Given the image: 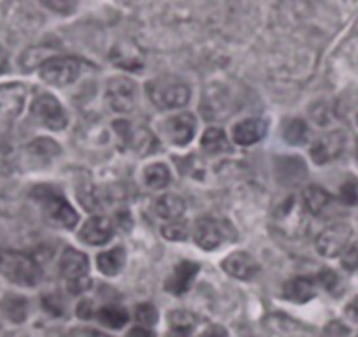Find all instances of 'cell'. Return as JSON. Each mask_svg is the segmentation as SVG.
Wrapping results in <instances>:
<instances>
[{"instance_id":"cell-1","label":"cell","mask_w":358,"mask_h":337,"mask_svg":"<svg viewBox=\"0 0 358 337\" xmlns=\"http://www.w3.org/2000/svg\"><path fill=\"white\" fill-rule=\"evenodd\" d=\"M0 274L20 287H36L43 278L41 266L27 253L0 250Z\"/></svg>"},{"instance_id":"cell-2","label":"cell","mask_w":358,"mask_h":337,"mask_svg":"<svg viewBox=\"0 0 358 337\" xmlns=\"http://www.w3.org/2000/svg\"><path fill=\"white\" fill-rule=\"evenodd\" d=\"M32 197L39 202L44 216L53 225L62 227V229H72L78 223V213L62 197L60 192L55 190V188L41 185V187L34 188Z\"/></svg>"},{"instance_id":"cell-3","label":"cell","mask_w":358,"mask_h":337,"mask_svg":"<svg viewBox=\"0 0 358 337\" xmlns=\"http://www.w3.org/2000/svg\"><path fill=\"white\" fill-rule=\"evenodd\" d=\"M146 92L150 101L160 109L183 108L190 99V88L172 76H162L150 81L146 85Z\"/></svg>"},{"instance_id":"cell-4","label":"cell","mask_w":358,"mask_h":337,"mask_svg":"<svg viewBox=\"0 0 358 337\" xmlns=\"http://www.w3.org/2000/svg\"><path fill=\"white\" fill-rule=\"evenodd\" d=\"M29 88L23 83L0 85V129H8L22 115Z\"/></svg>"},{"instance_id":"cell-5","label":"cell","mask_w":358,"mask_h":337,"mask_svg":"<svg viewBox=\"0 0 358 337\" xmlns=\"http://www.w3.org/2000/svg\"><path fill=\"white\" fill-rule=\"evenodd\" d=\"M351 236H353V229H351L350 223H334L316 237V250L325 259L339 257L350 246Z\"/></svg>"},{"instance_id":"cell-6","label":"cell","mask_w":358,"mask_h":337,"mask_svg":"<svg viewBox=\"0 0 358 337\" xmlns=\"http://www.w3.org/2000/svg\"><path fill=\"white\" fill-rule=\"evenodd\" d=\"M81 65L72 57H53L48 58L39 67L41 78L53 87H65L78 79Z\"/></svg>"},{"instance_id":"cell-7","label":"cell","mask_w":358,"mask_h":337,"mask_svg":"<svg viewBox=\"0 0 358 337\" xmlns=\"http://www.w3.org/2000/svg\"><path fill=\"white\" fill-rule=\"evenodd\" d=\"M108 101L116 113H132L137 102V87L132 79L125 76L109 79Z\"/></svg>"},{"instance_id":"cell-8","label":"cell","mask_w":358,"mask_h":337,"mask_svg":"<svg viewBox=\"0 0 358 337\" xmlns=\"http://www.w3.org/2000/svg\"><path fill=\"white\" fill-rule=\"evenodd\" d=\"M32 113L44 127L51 130H62L67 127V115L60 102L50 94H43L36 97L32 104Z\"/></svg>"},{"instance_id":"cell-9","label":"cell","mask_w":358,"mask_h":337,"mask_svg":"<svg viewBox=\"0 0 358 337\" xmlns=\"http://www.w3.org/2000/svg\"><path fill=\"white\" fill-rule=\"evenodd\" d=\"M227 230H230V227L218 220L201 218L194 227V239L202 250L213 251L225 244Z\"/></svg>"},{"instance_id":"cell-10","label":"cell","mask_w":358,"mask_h":337,"mask_svg":"<svg viewBox=\"0 0 358 337\" xmlns=\"http://www.w3.org/2000/svg\"><path fill=\"white\" fill-rule=\"evenodd\" d=\"M346 134L343 130H334V132L327 134L322 139L316 141L311 148V158L315 164L323 165L329 162L336 160L343 150L346 148Z\"/></svg>"},{"instance_id":"cell-11","label":"cell","mask_w":358,"mask_h":337,"mask_svg":"<svg viewBox=\"0 0 358 337\" xmlns=\"http://www.w3.org/2000/svg\"><path fill=\"white\" fill-rule=\"evenodd\" d=\"M195 125H197V122H195L194 115L181 113V115L172 116L165 122L164 132L174 146H187L195 136Z\"/></svg>"},{"instance_id":"cell-12","label":"cell","mask_w":358,"mask_h":337,"mask_svg":"<svg viewBox=\"0 0 358 337\" xmlns=\"http://www.w3.org/2000/svg\"><path fill=\"white\" fill-rule=\"evenodd\" d=\"M115 234V225L106 216H92L79 230V239L90 246H102L109 243Z\"/></svg>"},{"instance_id":"cell-13","label":"cell","mask_w":358,"mask_h":337,"mask_svg":"<svg viewBox=\"0 0 358 337\" xmlns=\"http://www.w3.org/2000/svg\"><path fill=\"white\" fill-rule=\"evenodd\" d=\"M222 267L229 276L243 281L253 280L258 274V271H260V266L257 264V260L250 253H246V251H237V253L229 255L222 262Z\"/></svg>"},{"instance_id":"cell-14","label":"cell","mask_w":358,"mask_h":337,"mask_svg":"<svg viewBox=\"0 0 358 337\" xmlns=\"http://www.w3.org/2000/svg\"><path fill=\"white\" fill-rule=\"evenodd\" d=\"M116 134L125 141L129 146H132L134 150L139 151V153H150L155 150V139L146 129H134L129 122L125 120H116L113 123Z\"/></svg>"},{"instance_id":"cell-15","label":"cell","mask_w":358,"mask_h":337,"mask_svg":"<svg viewBox=\"0 0 358 337\" xmlns=\"http://www.w3.org/2000/svg\"><path fill=\"white\" fill-rule=\"evenodd\" d=\"M88 267L90 264L85 253L74 250V248H67L64 251L60 259V273L67 280V283L88 278Z\"/></svg>"},{"instance_id":"cell-16","label":"cell","mask_w":358,"mask_h":337,"mask_svg":"<svg viewBox=\"0 0 358 337\" xmlns=\"http://www.w3.org/2000/svg\"><path fill=\"white\" fill-rule=\"evenodd\" d=\"M199 273V264L195 262H181L174 269L172 276L165 283V290H169L174 295H183L185 292L190 290L192 283H194L195 276Z\"/></svg>"},{"instance_id":"cell-17","label":"cell","mask_w":358,"mask_h":337,"mask_svg":"<svg viewBox=\"0 0 358 337\" xmlns=\"http://www.w3.org/2000/svg\"><path fill=\"white\" fill-rule=\"evenodd\" d=\"M265 134H267V123L260 118H250L237 123L234 127L232 136L236 144H239V146H251V144L264 139Z\"/></svg>"},{"instance_id":"cell-18","label":"cell","mask_w":358,"mask_h":337,"mask_svg":"<svg viewBox=\"0 0 358 337\" xmlns=\"http://www.w3.org/2000/svg\"><path fill=\"white\" fill-rule=\"evenodd\" d=\"M315 283L309 278H295L283 287V295L287 301L295 304H304L315 297Z\"/></svg>"},{"instance_id":"cell-19","label":"cell","mask_w":358,"mask_h":337,"mask_svg":"<svg viewBox=\"0 0 358 337\" xmlns=\"http://www.w3.org/2000/svg\"><path fill=\"white\" fill-rule=\"evenodd\" d=\"M185 208H187V206H185L183 199L178 197V195L174 194L162 195V197H158L153 204L155 213H157L160 218L169 220V222L181 218L185 213Z\"/></svg>"},{"instance_id":"cell-20","label":"cell","mask_w":358,"mask_h":337,"mask_svg":"<svg viewBox=\"0 0 358 337\" xmlns=\"http://www.w3.org/2000/svg\"><path fill=\"white\" fill-rule=\"evenodd\" d=\"M99 271L106 276H116L125 266V250L123 248H113V250L104 251L97 257Z\"/></svg>"},{"instance_id":"cell-21","label":"cell","mask_w":358,"mask_h":337,"mask_svg":"<svg viewBox=\"0 0 358 337\" xmlns=\"http://www.w3.org/2000/svg\"><path fill=\"white\" fill-rule=\"evenodd\" d=\"M330 204V194L327 190H323L322 187H308L304 190V206L311 215L318 216L322 215L327 209V206Z\"/></svg>"},{"instance_id":"cell-22","label":"cell","mask_w":358,"mask_h":337,"mask_svg":"<svg viewBox=\"0 0 358 337\" xmlns=\"http://www.w3.org/2000/svg\"><path fill=\"white\" fill-rule=\"evenodd\" d=\"M202 150L208 155H222L230 151V144L227 141L225 132L222 129H208L201 141Z\"/></svg>"},{"instance_id":"cell-23","label":"cell","mask_w":358,"mask_h":337,"mask_svg":"<svg viewBox=\"0 0 358 337\" xmlns=\"http://www.w3.org/2000/svg\"><path fill=\"white\" fill-rule=\"evenodd\" d=\"M27 153L39 162H50L60 155V146L48 137H41V139H34L27 146Z\"/></svg>"},{"instance_id":"cell-24","label":"cell","mask_w":358,"mask_h":337,"mask_svg":"<svg viewBox=\"0 0 358 337\" xmlns=\"http://www.w3.org/2000/svg\"><path fill=\"white\" fill-rule=\"evenodd\" d=\"M97 318L102 325L109 327V329H122L129 323V313L118 306H106V308L99 309Z\"/></svg>"},{"instance_id":"cell-25","label":"cell","mask_w":358,"mask_h":337,"mask_svg":"<svg viewBox=\"0 0 358 337\" xmlns=\"http://www.w3.org/2000/svg\"><path fill=\"white\" fill-rule=\"evenodd\" d=\"M0 308H2V313H4L11 322L22 323L25 322L27 318V308H29V304H27V301L23 297H18V295H8V297H4Z\"/></svg>"},{"instance_id":"cell-26","label":"cell","mask_w":358,"mask_h":337,"mask_svg":"<svg viewBox=\"0 0 358 337\" xmlns=\"http://www.w3.org/2000/svg\"><path fill=\"white\" fill-rule=\"evenodd\" d=\"M144 183L153 190H160L171 183V171L165 164H153L144 171Z\"/></svg>"},{"instance_id":"cell-27","label":"cell","mask_w":358,"mask_h":337,"mask_svg":"<svg viewBox=\"0 0 358 337\" xmlns=\"http://www.w3.org/2000/svg\"><path fill=\"white\" fill-rule=\"evenodd\" d=\"M283 137L292 146H302L309 139V129L304 120H292L285 125Z\"/></svg>"},{"instance_id":"cell-28","label":"cell","mask_w":358,"mask_h":337,"mask_svg":"<svg viewBox=\"0 0 358 337\" xmlns=\"http://www.w3.org/2000/svg\"><path fill=\"white\" fill-rule=\"evenodd\" d=\"M172 332L178 337H187L195 327V316L188 311H174L169 316Z\"/></svg>"},{"instance_id":"cell-29","label":"cell","mask_w":358,"mask_h":337,"mask_svg":"<svg viewBox=\"0 0 358 337\" xmlns=\"http://www.w3.org/2000/svg\"><path fill=\"white\" fill-rule=\"evenodd\" d=\"M162 236L169 241H185L188 237L187 223L172 220V222L165 223V225L162 227Z\"/></svg>"},{"instance_id":"cell-30","label":"cell","mask_w":358,"mask_h":337,"mask_svg":"<svg viewBox=\"0 0 358 337\" xmlns=\"http://www.w3.org/2000/svg\"><path fill=\"white\" fill-rule=\"evenodd\" d=\"M136 320L143 327H153L158 322V313L155 306L151 304H141L136 309Z\"/></svg>"},{"instance_id":"cell-31","label":"cell","mask_w":358,"mask_h":337,"mask_svg":"<svg viewBox=\"0 0 358 337\" xmlns=\"http://www.w3.org/2000/svg\"><path fill=\"white\" fill-rule=\"evenodd\" d=\"M50 11L58 13V15H71L78 8V0H41Z\"/></svg>"},{"instance_id":"cell-32","label":"cell","mask_w":358,"mask_h":337,"mask_svg":"<svg viewBox=\"0 0 358 337\" xmlns=\"http://www.w3.org/2000/svg\"><path fill=\"white\" fill-rule=\"evenodd\" d=\"M78 195H79V202H81V204L85 206L88 211L99 208V199H101V197H97V192H95L92 187L79 188Z\"/></svg>"},{"instance_id":"cell-33","label":"cell","mask_w":358,"mask_h":337,"mask_svg":"<svg viewBox=\"0 0 358 337\" xmlns=\"http://www.w3.org/2000/svg\"><path fill=\"white\" fill-rule=\"evenodd\" d=\"M341 264H343L344 269L348 271L358 269V244L346 248V251H344L343 257H341Z\"/></svg>"},{"instance_id":"cell-34","label":"cell","mask_w":358,"mask_h":337,"mask_svg":"<svg viewBox=\"0 0 358 337\" xmlns=\"http://www.w3.org/2000/svg\"><path fill=\"white\" fill-rule=\"evenodd\" d=\"M341 201L344 204H357L358 202V190H357V185L355 183H344V187L341 188Z\"/></svg>"},{"instance_id":"cell-35","label":"cell","mask_w":358,"mask_h":337,"mask_svg":"<svg viewBox=\"0 0 358 337\" xmlns=\"http://www.w3.org/2000/svg\"><path fill=\"white\" fill-rule=\"evenodd\" d=\"M90 287H92V281H90V278H83V280L71 281V283H67V290L71 292L72 295L85 294Z\"/></svg>"},{"instance_id":"cell-36","label":"cell","mask_w":358,"mask_h":337,"mask_svg":"<svg viewBox=\"0 0 358 337\" xmlns=\"http://www.w3.org/2000/svg\"><path fill=\"white\" fill-rule=\"evenodd\" d=\"M43 304L44 308L50 313H53V315H62V302L57 295H46V297L43 299Z\"/></svg>"},{"instance_id":"cell-37","label":"cell","mask_w":358,"mask_h":337,"mask_svg":"<svg viewBox=\"0 0 358 337\" xmlns=\"http://www.w3.org/2000/svg\"><path fill=\"white\" fill-rule=\"evenodd\" d=\"M320 285L327 288V290H334V287L337 285V276L332 273V271H323L322 274L318 276Z\"/></svg>"},{"instance_id":"cell-38","label":"cell","mask_w":358,"mask_h":337,"mask_svg":"<svg viewBox=\"0 0 358 337\" xmlns=\"http://www.w3.org/2000/svg\"><path fill=\"white\" fill-rule=\"evenodd\" d=\"M78 316L81 320H90L94 316V306L90 301H81V304L78 306Z\"/></svg>"},{"instance_id":"cell-39","label":"cell","mask_w":358,"mask_h":337,"mask_svg":"<svg viewBox=\"0 0 358 337\" xmlns=\"http://www.w3.org/2000/svg\"><path fill=\"white\" fill-rule=\"evenodd\" d=\"M346 316L358 325V295L346 306Z\"/></svg>"},{"instance_id":"cell-40","label":"cell","mask_w":358,"mask_h":337,"mask_svg":"<svg viewBox=\"0 0 358 337\" xmlns=\"http://www.w3.org/2000/svg\"><path fill=\"white\" fill-rule=\"evenodd\" d=\"M225 336H227L225 329H222V327H218V325H213V327H209V329L206 330L201 337H225Z\"/></svg>"},{"instance_id":"cell-41","label":"cell","mask_w":358,"mask_h":337,"mask_svg":"<svg viewBox=\"0 0 358 337\" xmlns=\"http://www.w3.org/2000/svg\"><path fill=\"white\" fill-rule=\"evenodd\" d=\"M127 337H155V334L148 330L146 327H136V329L130 330Z\"/></svg>"},{"instance_id":"cell-42","label":"cell","mask_w":358,"mask_h":337,"mask_svg":"<svg viewBox=\"0 0 358 337\" xmlns=\"http://www.w3.org/2000/svg\"><path fill=\"white\" fill-rule=\"evenodd\" d=\"M69 337H106L102 334L94 332V330H74V332L69 334Z\"/></svg>"},{"instance_id":"cell-43","label":"cell","mask_w":358,"mask_h":337,"mask_svg":"<svg viewBox=\"0 0 358 337\" xmlns=\"http://www.w3.org/2000/svg\"><path fill=\"white\" fill-rule=\"evenodd\" d=\"M6 65H8V53H6L4 48L0 46V72L4 71Z\"/></svg>"},{"instance_id":"cell-44","label":"cell","mask_w":358,"mask_h":337,"mask_svg":"<svg viewBox=\"0 0 358 337\" xmlns=\"http://www.w3.org/2000/svg\"><path fill=\"white\" fill-rule=\"evenodd\" d=\"M8 337H29L25 332H11L8 334Z\"/></svg>"},{"instance_id":"cell-45","label":"cell","mask_w":358,"mask_h":337,"mask_svg":"<svg viewBox=\"0 0 358 337\" xmlns=\"http://www.w3.org/2000/svg\"><path fill=\"white\" fill-rule=\"evenodd\" d=\"M357 162H358V143H357Z\"/></svg>"},{"instance_id":"cell-46","label":"cell","mask_w":358,"mask_h":337,"mask_svg":"<svg viewBox=\"0 0 358 337\" xmlns=\"http://www.w3.org/2000/svg\"><path fill=\"white\" fill-rule=\"evenodd\" d=\"M357 122H358V116H357Z\"/></svg>"}]
</instances>
